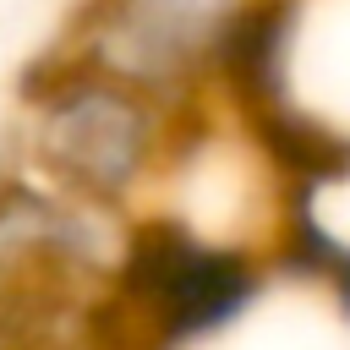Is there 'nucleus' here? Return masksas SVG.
Listing matches in <instances>:
<instances>
[{"instance_id": "obj_1", "label": "nucleus", "mask_w": 350, "mask_h": 350, "mask_svg": "<svg viewBox=\"0 0 350 350\" xmlns=\"http://www.w3.org/2000/svg\"><path fill=\"white\" fill-rule=\"evenodd\" d=\"M115 290L120 306L148 323L153 350H175L235 323L262 290V273L252 257L213 246L175 219H159L131 235Z\"/></svg>"}, {"instance_id": "obj_2", "label": "nucleus", "mask_w": 350, "mask_h": 350, "mask_svg": "<svg viewBox=\"0 0 350 350\" xmlns=\"http://www.w3.org/2000/svg\"><path fill=\"white\" fill-rule=\"evenodd\" d=\"M38 153L77 191L120 197L159 153V109L148 93L77 66L38 98Z\"/></svg>"}, {"instance_id": "obj_3", "label": "nucleus", "mask_w": 350, "mask_h": 350, "mask_svg": "<svg viewBox=\"0 0 350 350\" xmlns=\"http://www.w3.org/2000/svg\"><path fill=\"white\" fill-rule=\"evenodd\" d=\"M0 350H5V345H0Z\"/></svg>"}]
</instances>
